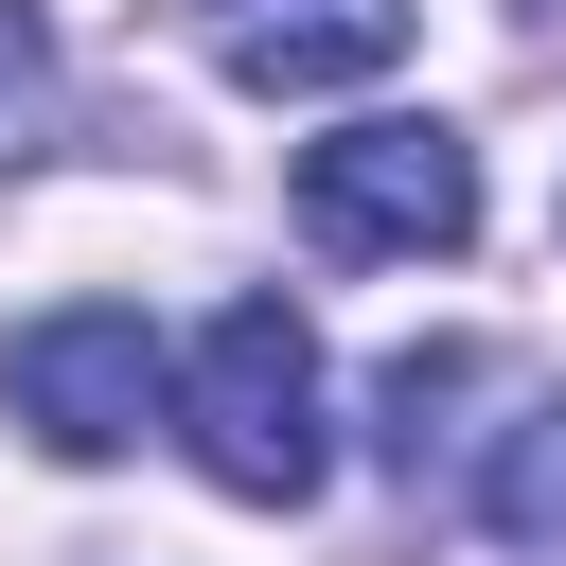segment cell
Wrapping results in <instances>:
<instances>
[{
  "label": "cell",
  "mask_w": 566,
  "mask_h": 566,
  "mask_svg": "<svg viewBox=\"0 0 566 566\" xmlns=\"http://www.w3.org/2000/svg\"><path fill=\"white\" fill-rule=\"evenodd\" d=\"M177 424H195V478L212 495H248V513H301L318 495V336L283 318V301H230L212 336H195V371H177Z\"/></svg>",
  "instance_id": "obj_1"
},
{
  "label": "cell",
  "mask_w": 566,
  "mask_h": 566,
  "mask_svg": "<svg viewBox=\"0 0 566 566\" xmlns=\"http://www.w3.org/2000/svg\"><path fill=\"white\" fill-rule=\"evenodd\" d=\"M301 230L336 265H442V248H478V142L460 124H336V142H301Z\"/></svg>",
  "instance_id": "obj_2"
},
{
  "label": "cell",
  "mask_w": 566,
  "mask_h": 566,
  "mask_svg": "<svg viewBox=\"0 0 566 566\" xmlns=\"http://www.w3.org/2000/svg\"><path fill=\"white\" fill-rule=\"evenodd\" d=\"M0 407H18L53 460H124L142 407H159V336H142V301H53V318H18V336H0Z\"/></svg>",
  "instance_id": "obj_3"
},
{
  "label": "cell",
  "mask_w": 566,
  "mask_h": 566,
  "mask_svg": "<svg viewBox=\"0 0 566 566\" xmlns=\"http://www.w3.org/2000/svg\"><path fill=\"white\" fill-rule=\"evenodd\" d=\"M212 53H230V88L301 106V88L389 71V53H407V0H212Z\"/></svg>",
  "instance_id": "obj_4"
},
{
  "label": "cell",
  "mask_w": 566,
  "mask_h": 566,
  "mask_svg": "<svg viewBox=\"0 0 566 566\" xmlns=\"http://www.w3.org/2000/svg\"><path fill=\"white\" fill-rule=\"evenodd\" d=\"M478 513H495L513 548H566V389H548V407H513V442L478 460Z\"/></svg>",
  "instance_id": "obj_5"
},
{
  "label": "cell",
  "mask_w": 566,
  "mask_h": 566,
  "mask_svg": "<svg viewBox=\"0 0 566 566\" xmlns=\"http://www.w3.org/2000/svg\"><path fill=\"white\" fill-rule=\"evenodd\" d=\"M460 389H478V354H389V389H371V407H389V460H407V478H424V442H442V407H460Z\"/></svg>",
  "instance_id": "obj_6"
},
{
  "label": "cell",
  "mask_w": 566,
  "mask_h": 566,
  "mask_svg": "<svg viewBox=\"0 0 566 566\" xmlns=\"http://www.w3.org/2000/svg\"><path fill=\"white\" fill-rule=\"evenodd\" d=\"M35 106V0H0V124Z\"/></svg>",
  "instance_id": "obj_7"
}]
</instances>
